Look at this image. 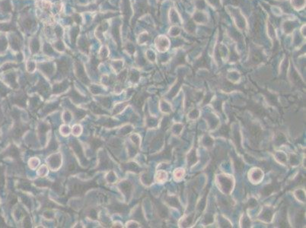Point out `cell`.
Returning <instances> with one entry per match:
<instances>
[{
    "label": "cell",
    "mask_w": 306,
    "mask_h": 228,
    "mask_svg": "<svg viewBox=\"0 0 306 228\" xmlns=\"http://www.w3.org/2000/svg\"><path fill=\"white\" fill-rule=\"evenodd\" d=\"M156 178H157V181L158 182H163L164 180H166V179H167V174H166L165 172L160 171V172L158 173Z\"/></svg>",
    "instance_id": "1"
},
{
    "label": "cell",
    "mask_w": 306,
    "mask_h": 228,
    "mask_svg": "<svg viewBox=\"0 0 306 228\" xmlns=\"http://www.w3.org/2000/svg\"><path fill=\"white\" fill-rule=\"evenodd\" d=\"M184 173V170H182V169H178V170H176V171L174 172V176H175V178H176L177 179H180L182 178Z\"/></svg>",
    "instance_id": "2"
}]
</instances>
